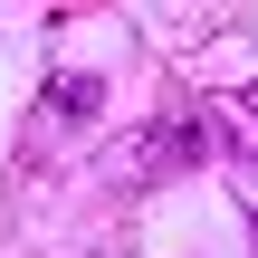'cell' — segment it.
I'll list each match as a JSON object with an SVG mask.
<instances>
[{
	"label": "cell",
	"mask_w": 258,
	"mask_h": 258,
	"mask_svg": "<svg viewBox=\"0 0 258 258\" xmlns=\"http://www.w3.org/2000/svg\"><path fill=\"white\" fill-rule=\"evenodd\" d=\"M86 258H124V249H86Z\"/></svg>",
	"instance_id": "obj_3"
},
{
	"label": "cell",
	"mask_w": 258,
	"mask_h": 258,
	"mask_svg": "<svg viewBox=\"0 0 258 258\" xmlns=\"http://www.w3.org/2000/svg\"><path fill=\"white\" fill-rule=\"evenodd\" d=\"M105 115V77H48V124H96Z\"/></svg>",
	"instance_id": "obj_2"
},
{
	"label": "cell",
	"mask_w": 258,
	"mask_h": 258,
	"mask_svg": "<svg viewBox=\"0 0 258 258\" xmlns=\"http://www.w3.org/2000/svg\"><path fill=\"white\" fill-rule=\"evenodd\" d=\"M201 153H211V134H201V124H153V134L124 153V172H134V182H153V172H191Z\"/></svg>",
	"instance_id": "obj_1"
}]
</instances>
